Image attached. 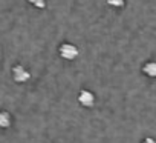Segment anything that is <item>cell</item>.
Wrapping results in <instances>:
<instances>
[{
	"instance_id": "5",
	"label": "cell",
	"mask_w": 156,
	"mask_h": 143,
	"mask_svg": "<svg viewBox=\"0 0 156 143\" xmlns=\"http://www.w3.org/2000/svg\"><path fill=\"white\" fill-rule=\"evenodd\" d=\"M11 114L6 112V111H0V128L2 129H6L11 126Z\"/></svg>"
},
{
	"instance_id": "6",
	"label": "cell",
	"mask_w": 156,
	"mask_h": 143,
	"mask_svg": "<svg viewBox=\"0 0 156 143\" xmlns=\"http://www.w3.org/2000/svg\"><path fill=\"white\" fill-rule=\"evenodd\" d=\"M106 3L112 8H122L126 5V0H106Z\"/></svg>"
},
{
	"instance_id": "8",
	"label": "cell",
	"mask_w": 156,
	"mask_h": 143,
	"mask_svg": "<svg viewBox=\"0 0 156 143\" xmlns=\"http://www.w3.org/2000/svg\"><path fill=\"white\" fill-rule=\"evenodd\" d=\"M141 143H156V140H154V138H151V137H145Z\"/></svg>"
},
{
	"instance_id": "3",
	"label": "cell",
	"mask_w": 156,
	"mask_h": 143,
	"mask_svg": "<svg viewBox=\"0 0 156 143\" xmlns=\"http://www.w3.org/2000/svg\"><path fill=\"white\" fill-rule=\"evenodd\" d=\"M78 103L84 108H92L95 105V96L89 89H81L78 94Z\"/></svg>"
},
{
	"instance_id": "2",
	"label": "cell",
	"mask_w": 156,
	"mask_h": 143,
	"mask_svg": "<svg viewBox=\"0 0 156 143\" xmlns=\"http://www.w3.org/2000/svg\"><path fill=\"white\" fill-rule=\"evenodd\" d=\"M12 79L17 82V83H26L29 79H31V73L22 65H16L12 68Z\"/></svg>"
},
{
	"instance_id": "4",
	"label": "cell",
	"mask_w": 156,
	"mask_h": 143,
	"mask_svg": "<svg viewBox=\"0 0 156 143\" xmlns=\"http://www.w3.org/2000/svg\"><path fill=\"white\" fill-rule=\"evenodd\" d=\"M142 73H144L147 77L156 79V62H147V63L142 66Z\"/></svg>"
},
{
	"instance_id": "7",
	"label": "cell",
	"mask_w": 156,
	"mask_h": 143,
	"mask_svg": "<svg viewBox=\"0 0 156 143\" xmlns=\"http://www.w3.org/2000/svg\"><path fill=\"white\" fill-rule=\"evenodd\" d=\"M28 2L37 9H43L46 6V0H28Z\"/></svg>"
},
{
	"instance_id": "1",
	"label": "cell",
	"mask_w": 156,
	"mask_h": 143,
	"mask_svg": "<svg viewBox=\"0 0 156 143\" xmlns=\"http://www.w3.org/2000/svg\"><path fill=\"white\" fill-rule=\"evenodd\" d=\"M58 54L61 58L64 60H75L78 57V54H80V51H78V48L72 43H61L60 48H58Z\"/></svg>"
}]
</instances>
